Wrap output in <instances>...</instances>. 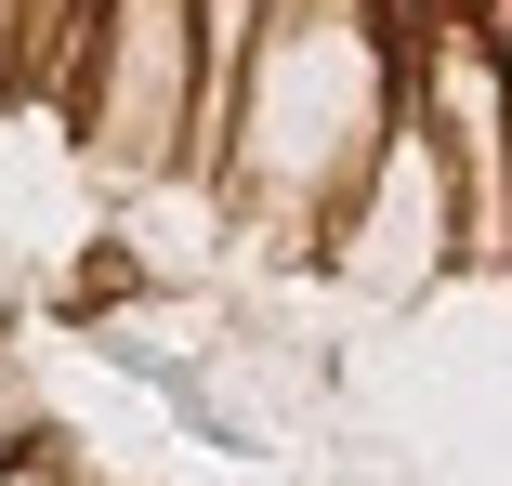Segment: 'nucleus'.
<instances>
[{
	"instance_id": "nucleus-1",
	"label": "nucleus",
	"mask_w": 512,
	"mask_h": 486,
	"mask_svg": "<svg viewBox=\"0 0 512 486\" xmlns=\"http://www.w3.org/2000/svg\"><path fill=\"white\" fill-rule=\"evenodd\" d=\"M407 119H421V158L447 184L460 263H512V66L486 53L473 14L407 40Z\"/></svg>"
}]
</instances>
